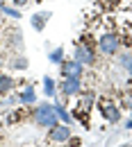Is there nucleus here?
I'll list each match as a JSON object with an SVG mask.
<instances>
[{"mask_svg": "<svg viewBox=\"0 0 132 147\" xmlns=\"http://www.w3.org/2000/svg\"><path fill=\"white\" fill-rule=\"evenodd\" d=\"M96 50H98L100 57H107V59H109V57H116L118 50H123V45H121V34L114 32V30L100 32V34H98V41H96Z\"/></svg>", "mask_w": 132, "mask_h": 147, "instance_id": "obj_2", "label": "nucleus"}, {"mask_svg": "<svg viewBox=\"0 0 132 147\" xmlns=\"http://www.w3.org/2000/svg\"><path fill=\"white\" fill-rule=\"evenodd\" d=\"M59 147H68V145H59Z\"/></svg>", "mask_w": 132, "mask_h": 147, "instance_id": "obj_28", "label": "nucleus"}, {"mask_svg": "<svg viewBox=\"0 0 132 147\" xmlns=\"http://www.w3.org/2000/svg\"><path fill=\"white\" fill-rule=\"evenodd\" d=\"M30 115L37 122V127H41V129H50V127H55V125H59V118H57V113H55L53 102H37L32 107V111H30Z\"/></svg>", "mask_w": 132, "mask_h": 147, "instance_id": "obj_3", "label": "nucleus"}, {"mask_svg": "<svg viewBox=\"0 0 132 147\" xmlns=\"http://www.w3.org/2000/svg\"><path fill=\"white\" fill-rule=\"evenodd\" d=\"M5 45H7L9 52H23L25 41H23V32H21V27H12V30L7 32V36H5Z\"/></svg>", "mask_w": 132, "mask_h": 147, "instance_id": "obj_7", "label": "nucleus"}, {"mask_svg": "<svg viewBox=\"0 0 132 147\" xmlns=\"http://www.w3.org/2000/svg\"><path fill=\"white\" fill-rule=\"evenodd\" d=\"M32 0H9V5H14V7H18V9H23V7H27Z\"/></svg>", "mask_w": 132, "mask_h": 147, "instance_id": "obj_20", "label": "nucleus"}, {"mask_svg": "<svg viewBox=\"0 0 132 147\" xmlns=\"http://www.w3.org/2000/svg\"><path fill=\"white\" fill-rule=\"evenodd\" d=\"M98 109H100V115L109 122V125H118L121 122V118H123V113H121V107L109 100V97H100V102H98Z\"/></svg>", "mask_w": 132, "mask_h": 147, "instance_id": "obj_4", "label": "nucleus"}, {"mask_svg": "<svg viewBox=\"0 0 132 147\" xmlns=\"http://www.w3.org/2000/svg\"><path fill=\"white\" fill-rule=\"evenodd\" d=\"M125 73H128V75H130V77H132V61H130V63H128V68H125Z\"/></svg>", "mask_w": 132, "mask_h": 147, "instance_id": "obj_24", "label": "nucleus"}, {"mask_svg": "<svg viewBox=\"0 0 132 147\" xmlns=\"http://www.w3.org/2000/svg\"><path fill=\"white\" fill-rule=\"evenodd\" d=\"M64 59H66V50H64V45H57V48H50V52H48V61H50V63L59 66V63H62Z\"/></svg>", "mask_w": 132, "mask_h": 147, "instance_id": "obj_17", "label": "nucleus"}, {"mask_svg": "<svg viewBox=\"0 0 132 147\" xmlns=\"http://www.w3.org/2000/svg\"><path fill=\"white\" fill-rule=\"evenodd\" d=\"M7 66H9L12 70H16V73H25V70L30 68V59L23 55V52H12L9 59H7Z\"/></svg>", "mask_w": 132, "mask_h": 147, "instance_id": "obj_11", "label": "nucleus"}, {"mask_svg": "<svg viewBox=\"0 0 132 147\" xmlns=\"http://www.w3.org/2000/svg\"><path fill=\"white\" fill-rule=\"evenodd\" d=\"M53 107H55V113H57V118H59V122H64V125H71L73 122V115H71V111L66 109L59 100H55L53 102Z\"/></svg>", "mask_w": 132, "mask_h": 147, "instance_id": "obj_15", "label": "nucleus"}, {"mask_svg": "<svg viewBox=\"0 0 132 147\" xmlns=\"http://www.w3.org/2000/svg\"><path fill=\"white\" fill-rule=\"evenodd\" d=\"M84 91L82 77H62V82L57 84V93H62L64 97H77Z\"/></svg>", "mask_w": 132, "mask_h": 147, "instance_id": "obj_5", "label": "nucleus"}, {"mask_svg": "<svg viewBox=\"0 0 132 147\" xmlns=\"http://www.w3.org/2000/svg\"><path fill=\"white\" fill-rule=\"evenodd\" d=\"M0 11H2V16H5V18H12V20H21V18H23L21 9H18V7H14V5H9V2L0 5Z\"/></svg>", "mask_w": 132, "mask_h": 147, "instance_id": "obj_16", "label": "nucleus"}, {"mask_svg": "<svg viewBox=\"0 0 132 147\" xmlns=\"http://www.w3.org/2000/svg\"><path fill=\"white\" fill-rule=\"evenodd\" d=\"M75 100H77L75 104H80L82 109H87V111H91V109H94V104H96V93L94 91H82Z\"/></svg>", "mask_w": 132, "mask_h": 147, "instance_id": "obj_13", "label": "nucleus"}, {"mask_svg": "<svg viewBox=\"0 0 132 147\" xmlns=\"http://www.w3.org/2000/svg\"><path fill=\"white\" fill-rule=\"evenodd\" d=\"M73 61L77 63H82L84 68H94L96 61H98V55H96V45L94 41L89 38V34H84V36L75 41V45H73V57H71Z\"/></svg>", "mask_w": 132, "mask_h": 147, "instance_id": "obj_1", "label": "nucleus"}, {"mask_svg": "<svg viewBox=\"0 0 132 147\" xmlns=\"http://www.w3.org/2000/svg\"><path fill=\"white\" fill-rule=\"evenodd\" d=\"M41 88H43V95H46V97H55V100H57V82L50 77V75H43V79H41Z\"/></svg>", "mask_w": 132, "mask_h": 147, "instance_id": "obj_14", "label": "nucleus"}, {"mask_svg": "<svg viewBox=\"0 0 132 147\" xmlns=\"http://www.w3.org/2000/svg\"><path fill=\"white\" fill-rule=\"evenodd\" d=\"M16 100H18V107H34L39 102V95H37V86H25L16 93Z\"/></svg>", "mask_w": 132, "mask_h": 147, "instance_id": "obj_9", "label": "nucleus"}, {"mask_svg": "<svg viewBox=\"0 0 132 147\" xmlns=\"http://www.w3.org/2000/svg\"><path fill=\"white\" fill-rule=\"evenodd\" d=\"M2 23H5V16H2V11H0V25H2Z\"/></svg>", "mask_w": 132, "mask_h": 147, "instance_id": "obj_25", "label": "nucleus"}, {"mask_svg": "<svg viewBox=\"0 0 132 147\" xmlns=\"http://www.w3.org/2000/svg\"><path fill=\"white\" fill-rule=\"evenodd\" d=\"M71 136H73V127L71 125H64V122H59V125L48 129V140L55 143V145H66Z\"/></svg>", "mask_w": 132, "mask_h": 147, "instance_id": "obj_6", "label": "nucleus"}, {"mask_svg": "<svg viewBox=\"0 0 132 147\" xmlns=\"http://www.w3.org/2000/svg\"><path fill=\"white\" fill-rule=\"evenodd\" d=\"M5 2H9V0H0V5H5Z\"/></svg>", "mask_w": 132, "mask_h": 147, "instance_id": "obj_27", "label": "nucleus"}, {"mask_svg": "<svg viewBox=\"0 0 132 147\" xmlns=\"http://www.w3.org/2000/svg\"><path fill=\"white\" fill-rule=\"evenodd\" d=\"M50 11H46V9H41V11H34L32 16H30V25H32V30L34 32H43L46 30V25L50 23Z\"/></svg>", "mask_w": 132, "mask_h": 147, "instance_id": "obj_12", "label": "nucleus"}, {"mask_svg": "<svg viewBox=\"0 0 132 147\" xmlns=\"http://www.w3.org/2000/svg\"><path fill=\"white\" fill-rule=\"evenodd\" d=\"M16 86H18V79H16L14 75L2 73V70H0V97L12 95V93L16 91Z\"/></svg>", "mask_w": 132, "mask_h": 147, "instance_id": "obj_10", "label": "nucleus"}, {"mask_svg": "<svg viewBox=\"0 0 132 147\" xmlns=\"http://www.w3.org/2000/svg\"><path fill=\"white\" fill-rule=\"evenodd\" d=\"M121 147H132V143H123V145H121Z\"/></svg>", "mask_w": 132, "mask_h": 147, "instance_id": "obj_26", "label": "nucleus"}, {"mask_svg": "<svg viewBox=\"0 0 132 147\" xmlns=\"http://www.w3.org/2000/svg\"><path fill=\"white\" fill-rule=\"evenodd\" d=\"M25 118V109H18V107H14V109H9L7 113V118H5V125H16Z\"/></svg>", "mask_w": 132, "mask_h": 147, "instance_id": "obj_18", "label": "nucleus"}, {"mask_svg": "<svg viewBox=\"0 0 132 147\" xmlns=\"http://www.w3.org/2000/svg\"><path fill=\"white\" fill-rule=\"evenodd\" d=\"M59 75L62 77H82L84 75V66L73 61V59H64L59 63Z\"/></svg>", "mask_w": 132, "mask_h": 147, "instance_id": "obj_8", "label": "nucleus"}, {"mask_svg": "<svg viewBox=\"0 0 132 147\" xmlns=\"http://www.w3.org/2000/svg\"><path fill=\"white\" fill-rule=\"evenodd\" d=\"M123 127L128 129V131H132V118H128V120H125V125H123Z\"/></svg>", "mask_w": 132, "mask_h": 147, "instance_id": "obj_23", "label": "nucleus"}, {"mask_svg": "<svg viewBox=\"0 0 132 147\" xmlns=\"http://www.w3.org/2000/svg\"><path fill=\"white\" fill-rule=\"evenodd\" d=\"M125 104H128V111H130V118H132V95H125Z\"/></svg>", "mask_w": 132, "mask_h": 147, "instance_id": "obj_21", "label": "nucleus"}, {"mask_svg": "<svg viewBox=\"0 0 132 147\" xmlns=\"http://www.w3.org/2000/svg\"><path fill=\"white\" fill-rule=\"evenodd\" d=\"M66 145H68V147H82V138H80V136H71Z\"/></svg>", "mask_w": 132, "mask_h": 147, "instance_id": "obj_19", "label": "nucleus"}, {"mask_svg": "<svg viewBox=\"0 0 132 147\" xmlns=\"http://www.w3.org/2000/svg\"><path fill=\"white\" fill-rule=\"evenodd\" d=\"M5 66H7V59H5V55H2V52H0V70H2V68H5Z\"/></svg>", "mask_w": 132, "mask_h": 147, "instance_id": "obj_22", "label": "nucleus"}]
</instances>
